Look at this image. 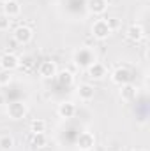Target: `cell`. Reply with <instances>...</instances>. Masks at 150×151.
<instances>
[{
  "mask_svg": "<svg viewBox=\"0 0 150 151\" xmlns=\"http://www.w3.org/2000/svg\"><path fill=\"white\" fill-rule=\"evenodd\" d=\"M46 135H44V132L42 134H34L32 135V146L34 148H42V146H46Z\"/></svg>",
  "mask_w": 150,
  "mask_h": 151,
  "instance_id": "17",
  "label": "cell"
},
{
  "mask_svg": "<svg viewBox=\"0 0 150 151\" xmlns=\"http://www.w3.org/2000/svg\"><path fill=\"white\" fill-rule=\"evenodd\" d=\"M94 95H95V88H94L92 84H88V83L79 84V88H78V97H79V100L88 102V100L94 99Z\"/></svg>",
  "mask_w": 150,
  "mask_h": 151,
  "instance_id": "10",
  "label": "cell"
},
{
  "mask_svg": "<svg viewBox=\"0 0 150 151\" xmlns=\"http://www.w3.org/2000/svg\"><path fill=\"white\" fill-rule=\"evenodd\" d=\"M12 81L11 70H0V86H7Z\"/></svg>",
  "mask_w": 150,
  "mask_h": 151,
  "instance_id": "21",
  "label": "cell"
},
{
  "mask_svg": "<svg viewBox=\"0 0 150 151\" xmlns=\"http://www.w3.org/2000/svg\"><path fill=\"white\" fill-rule=\"evenodd\" d=\"M4 104H5V95L0 93V106H4Z\"/></svg>",
  "mask_w": 150,
  "mask_h": 151,
  "instance_id": "23",
  "label": "cell"
},
{
  "mask_svg": "<svg viewBox=\"0 0 150 151\" xmlns=\"http://www.w3.org/2000/svg\"><path fill=\"white\" fill-rule=\"evenodd\" d=\"M129 79H131V72H129L125 67H118V69L111 74V81L115 83V84H118V86L129 83Z\"/></svg>",
  "mask_w": 150,
  "mask_h": 151,
  "instance_id": "9",
  "label": "cell"
},
{
  "mask_svg": "<svg viewBox=\"0 0 150 151\" xmlns=\"http://www.w3.org/2000/svg\"><path fill=\"white\" fill-rule=\"evenodd\" d=\"M76 146H78L79 151L94 150V146H95V137H94V134H90V132H81V134L78 135Z\"/></svg>",
  "mask_w": 150,
  "mask_h": 151,
  "instance_id": "3",
  "label": "cell"
},
{
  "mask_svg": "<svg viewBox=\"0 0 150 151\" xmlns=\"http://www.w3.org/2000/svg\"><path fill=\"white\" fill-rule=\"evenodd\" d=\"M110 34H111V30H110L106 19H95L94 21V25H92V37L94 39L103 40V39L110 37Z\"/></svg>",
  "mask_w": 150,
  "mask_h": 151,
  "instance_id": "2",
  "label": "cell"
},
{
  "mask_svg": "<svg viewBox=\"0 0 150 151\" xmlns=\"http://www.w3.org/2000/svg\"><path fill=\"white\" fill-rule=\"evenodd\" d=\"M118 95H120V99H122V100L129 102V100H133V99L136 97V88H134L131 83H125V84H122V86H120Z\"/></svg>",
  "mask_w": 150,
  "mask_h": 151,
  "instance_id": "13",
  "label": "cell"
},
{
  "mask_svg": "<svg viewBox=\"0 0 150 151\" xmlns=\"http://www.w3.org/2000/svg\"><path fill=\"white\" fill-rule=\"evenodd\" d=\"M0 2H2V4H5V2H9V0H0Z\"/></svg>",
  "mask_w": 150,
  "mask_h": 151,
  "instance_id": "24",
  "label": "cell"
},
{
  "mask_svg": "<svg viewBox=\"0 0 150 151\" xmlns=\"http://www.w3.org/2000/svg\"><path fill=\"white\" fill-rule=\"evenodd\" d=\"M20 12H21V5H20V2H16V0H9V2L4 4V14H5V16L14 18V16H18Z\"/></svg>",
  "mask_w": 150,
  "mask_h": 151,
  "instance_id": "14",
  "label": "cell"
},
{
  "mask_svg": "<svg viewBox=\"0 0 150 151\" xmlns=\"http://www.w3.org/2000/svg\"><path fill=\"white\" fill-rule=\"evenodd\" d=\"M95 62V55L90 47H79L74 53V63L78 67H90Z\"/></svg>",
  "mask_w": 150,
  "mask_h": 151,
  "instance_id": "1",
  "label": "cell"
},
{
  "mask_svg": "<svg viewBox=\"0 0 150 151\" xmlns=\"http://www.w3.org/2000/svg\"><path fill=\"white\" fill-rule=\"evenodd\" d=\"M58 74V69H57V63L51 62V60H44L41 65H39V76L44 77V79H51Z\"/></svg>",
  "mask_w": 150,
  "mask_h": 151,
  "instance_id": "6",
  "label": "cell"
},
{
  "mask_svg": "<svg viewBox=\"0 0 150 151\" xmlns=\"http://www.w3.org/2000/svg\"><path fill=\"white\" fill-rule=\"evenodd\" d=\"M133 151H145V150H140V148H138V150H133Z\"/></svg>",
  "mask_w": 150,
  "mask_h": 151,
  "instance_id": "25",
  "label": "cell"
},
{
  "mask_svg": "<svg viewBox=\"0 0 150 151\" xmlns=\"http://www.w3.org/2000/svg\"><path fill=\"white\" fill-rule=\"evenodd\" d=\"M12 146H14V139H12V135H9V134L0 135V150L7 151V150H11Z\"/></svg>",
  "mask_w": 150,
  "mask_h": 151,
  "instance_id": "16",
  "label": "cell"
},
{
  "mask_svg": "<svg viewBox=\"0 0 150 151\" xmlns=\"http://www.w3.org/2000/svg\"><path fill=\"white\" fill-rule=\"evenodd\" d=\"M27 113H28V109H27V106L23 102H11L7 106V114L12 119H21V118L27 116Z\"/></svg>",
  "mask_w": 150,
  "mask_h": 151,
  "instance_id": "5",
  "label": "cell"
},
{
  "mask_svg": "<svg viewBox=\"0 0 150 151\" xmlns=\"http://www.w3.org/2000/svg\"><path fill=\"white\" fill-rule=\"evenodd\" d=\"M88 76L95 81H101L108 76V70H106V65L104 63H99V62H94L90 67H88Z\"/></svg>",
  "mask_w": 150,
  "mask_h": 151,
  "instance_id": "8",
  "label": "cell"
},
{
  "mask_svg": "<svg viewBox=\"0 0 150 151\" xmlns=\"http://www.w3.org/2000/svg\"><path fill=\"white\" fill-rule=\"evenodd\" d=\"M32 28L30 27H27V25H20L16 30H14V34H12V39L18 42V44H28L30 40H32Z\"/></svg>",
  "mask_w": 150,
  "mask_h": 151,
  "instance_id": "4",
  "label": "cell"
},
{
  "mask_svg": "<svg viewBox=\"0 0 150 151\" xmlns=\"http://www.w3.org/2000/svg\"><path fill=\"white\" fill-rule=\"evenodd\" d=\"M55 77L58 79L60 84H69V83H73V74H71V72H60V74H57Z\"/></svg>",
  "mask_w": 150,
  "mask_h": 151,
  "instance_id": "20",
  "label": "cell"
},
{
  "mask_svg": "<svg viewBox=\"0 0 150 151\" xmlns=\"http://www.w3.org/2000/svg\"><path fill=\"white\" fill-rule=\"evenodd\" d=\"M74 114H76V106L73 102H64V104L58 106V116H60V118L69 119V118H73Z\"/></svg>",
  "mask_w": 150,
  "mask_h": 151,
  "instance_id": "15",
  "label": "cell"
},
{
  "mask_svg": "<svg viewBox=\"0 0 150 151\" xmlns=\"http://www.w3.org/2000/svg\"><path fill=\"white\" fill-rule=\"evenodd\" d=\"M11 27V18L5 16L4 12H0V32H7Z\"/></svg>",
  "mask_w": 150,
  "mask_h": 151,
  "instance_id": "19",
  "label": "cell"
},
{
  "mask_svg": "<svg viewBox=\"0 0 150 151\" xmlns=\"http://www.w3.org/2000/svg\"><path fill=\"white\" fill-rule=\"evenodd\" d=\"M30 128H32L34 134H42L46 130V121L44 119H34L32 125H30Z\"/></svg>",
  "mask_w": 150,
  "mask_h": 151,
  "instance_id": "18",
  "label": "cell"
},
{
  "mask_svg": "<svg viewBox=\"0 0 150 151\" xmlns=\"http://www.w3.org/2000/svg\"><path fill=\"white\" fill-rule=\"evenodd\" d=\"M20 65V58L14 53H5L0 56V67L2 70H14Z\"/></svg>",
  "mask_w": 150,
  "mask_h": 151,
  "instance_id": "7",
  "label": "cell"
},
{
  "mask_svg": "<svg viewBox=\"0 0 150 151\" xmlns=\"http://www.w3.org/2000/svg\"><path fill=\"white\" fill-rule=\"evenodd\" d=\"M87 7H88V11L92 12V14H103V12H106V9H108V0H88L87 2Z\"/></svg>",
  "mask_w": 150,
  "mask_h": 151,
  "instance_id": "11",
  "label": "cell"
},
{
  "mask_svg": "<svg viewBox=\"0 0 150 151\" xmlns=\"http://www.w3.org/2000/svg\"><path fill=\"white\" fill-rule=\"evenodd\" d=\"M106 23H108V27H110V30H111V32L118 30V28L122 27V21H120L118 18H110V19H106Z\"/></svg>",
  "mask_w": 150,
  "mask_h": 151,
  "instance_id": "22",
  "label": "cell"
},
{
  "mask_svg": "<svg viewBox=\"0 0 150 151\" xmlns=\"http://www.w3.org/2000/svg\"><path fill=\"white\" fill-rule=\"evenodd\" d=\"M125 35H127L129 40L138 42V40H141V39L145 37V30H143L140 25H131V27L125 30Z\"/></svg>",
  "mask_w": 150,
  "mask_h": 151,
  "instance_id": "12",
  "label": "cell"
}]
</instances>
